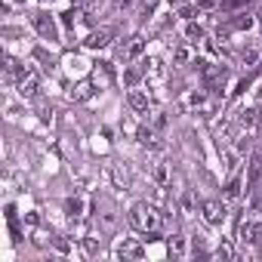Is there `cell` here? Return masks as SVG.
<instances>
[{
  "label": "cell",
  "mask_w": 262,
  "mask_h": 262,
  "mask_svg": "<svg viewBox=\"0 0 262 262\" xmlns=\"http://www.w3.org/2000/svg\"><path fill=\"white\" fill-rule=\"evenodd\" d=\"M129 225H133L136 231H145V234H155L158 228H161V216L155 213V207H148V204H133L129 207Z\"/></svg>",
  "instance_id": "1"
},
{
  "label": "cell",
  "mask_w": 262,
  "mask_h": 262,
  "mask_svg": "<svg viewBox=\"0 0 262 262\" xmlns=\"http://www.w3.org/2000/svg\"><path fill=\"white\" fill-rule=\"evenodd\" d=\"M142 53H145V34H133L126 43L117 47V56H120L123 62H133V59H139Z\"/></svg>",
  "instance_id": "2"
},
{
  "label": "cell",
  "mask_w": 262,
  "mask_h": 262,
  "mask_svg": "<svg viewBox=\"0 0 262 262\" xmlns=\"http://www.w3.org/2000/svg\"><path fill=\"white\" fill-rule=\"evenodd\" d=\"M16 86H19V93L22 96H37V86H40V77H37V71H31V68H22L19 71V77H16Z\"/></svg>",
  "instance_id": "3"
},
{
  "label": "cell",
  "mask_w": 262,
  "mask_h": 262,
  "mask_svg": "<svg viewBox=\"0 0 262 262\" xmlns=\"http://www.w3.org/2000/svg\"><path fill=\"white\" fill-rule=\"evenodd\" d=\"M34 28L40 31L43 40H59V28H56V22H53L50 13H34Z\"/></svg>",
  "instance_id": "4"
},
{
  "label": "cell",
  "mask_w": 262,
  "mask_h": 262,
  "mask_svg": "<svg viewBox=\"0 0 262 262\" xmlns=\"http://www.w3.org/2000/svg\"><path fill=\"white\" fill-rule=\"evenodd\" d=\"M201 213H204V219H207L210 225L225 222V204H222V201H204V204H201Z\"/></svg>",
  "instance_id": "5"
},
{
  "label": "cell",
  "mask_w": 262,
  "mask_h": 262,
  "mask_svg": "<svg viewBox=\"0 0 262 262\" xmlns=\"http://www.w3.org/2000/svg\"><path fill=\"white\" fill-rule=\"evenodd\" d=\"M83 43H86L90 50H102V47H108V43H111V31H108V28H99V31H90Z\"/></svg>",
  "instance_id": "6"
},
{
  "label": "cell",
  "mask_w": 262,
  "mask_h": 262,
  "mask_svg": "<svg viewBox=\"0 0 262 262\" xmlns=\"http://www.w3.org/2000/svg\"><path fill=\"white\" fill-rule=\"evenodd\" d=\"M93 93H96V83H93V80H80V83H74V86H71V93H68V96H71V102H86Z\"/></svg>",
  "instance_id": "7"
},
{
  "label": "cell",
  "mask_w": 262,
  "mask_h": 262,
  "mask_svg": "<svg viewBox=\"0 0 262 262\" xmlns=\"http://www.w3.org/2000/svg\"><path fill=\"white\" fill-rule=\"evenodd\" d=\"M126 102H129V108L133 111H139V114H148V96L142 93V90H129V96H126Z\"/></svg>",
  "instance_id": "8"
},
{
  "label": "cell",
  "mask_w": 262,
  "mask_h": 262,
  "mask_svg": "<svg viewBox=\"0 0 262 262\" xmlns=\"http://www.w3.org/2000/svg\"><path fill=\"white\" fill-rule=\"evenodd\" d=\"M145 256V247L139 241H123L120 247V259H142Z\"/></svg>",
  "instance_id": "9"
},
{
  "label": "cell",
  "mask_w": 262,
  "mask_h": 262,
  "mask_svg": "<svg viewBox=\"0 0 262 262\" xmlns=\"http://www.w3.org/2000/svg\"><path fill=\"white\" fill-rule=\"evenodd\" d=\"M253 25H256V19H253L250 13H234V16H231V22H228V28H231V31H250Z\"/></svg>",
  "instance_id": "10"
},
{
  "label": "cell",
  "mask_w": 262,
  "mask_h": 262,
  "mask_svg": "<svg viewBox=\"0 0 262 262\" xmlns=\"http://www.w3.org/2000/svg\"><path fill=\"white\" fill-rule=\"evenodd\" d=\"M139 145H145V148H161V139H158V133L151 126H139Z\"/></svg>",
  "instance_id": "11"
},
{
  "label": "cell",
  "mask_w": 262,
  "mask_h": 262,
  "mask_svg": "<svg viewBox=\"0 0 262 262\" xmlns=\"http://www.w3.org/2000/svg\"><path fill=\"white\" fill-rule=\"evenodd\" d=\"M259 59H262V50H259L256 43H253V47H244V50H241V62H244L247 68H256V65H259Z\"/></svg>",
  "instance_id": "12"
},
{
  "label": "cell",
  "mask_w": 262,
  "mask_h": 262,
  "mask_svg": "<svg viewBox=\"0 0 262 262\" xmlns=\"http://www.w3.org/2000/svg\"><path fill=\"white\" fill-rule=\"evenodd\" d=\"M93 83H96L99 90H105V86L111 83V68H108L105 62H99V65H96V71H93Z\"/></svg>",
  "instance_id": "13"
},
{
  "label": "cell",
  "mask_w": 262,
  "mask_h": 262,
  "mask_svg": "<svg viewBox=\"0 0 262 262\" xmlns=\"http://www.w3.org/2000/svg\"><path fill=\"white\" fill-rule=\"evenodd\" d=\"M142 68H145V77H151V80H161L164 77V62L161 59H145Z\"/></svg>",
  "instance_id": "14"
},
{
  "label": "cell",
  "mask_w": 262,
  "mask_h": 262,
  "mask_svg": "<svg viewBox=\"0 0 262 262\" xmlns=\"http://www.w3.org/2000/svg\"><path fill=\"white\" fill-rule=\"evenodd\" d=\"M185 40H188L191 47H198V43L204 40V28H201L198 22H188V25H185Z\"/></svg>",
  "instance_id": "15"
},
{
  "label": "cell",
  "mask_w": 262,
  "mask_h": 262,
  "mask_svg": "<svg viewBox=\"0 0 262 262\" xmlns=\"http://www.w3.org/2000/svg\"><path fill=\"white\" fill-rule=\"evenodd\" d=\"M142 74H145V68H139V65H129V68H126V74H123L126 86H136V83L142 80Z\"/></svg>",
  "instance_id": "16"
},
{
  "label": "cell",
  "mask_w": 262,
  "mask_h": 262,
  "mask_svg": "<svg viewBox=\"0 0 262 262\" xmlns=\"http://www.w3.org/2000/svg\"><path fill=\"white\" fill-rule=\"evenodd\" d=\"M237 194H241V179H237V176H231V179H228V185H225V201H234Z\"/></svg>",
  "instance_id": "17"
},
{
  "label": "cell",
  "mask_w": 262,
  "mask_h": 262,
  "mask_svg": "<svg viewBox=\"0 0 262 262\" xmlns=\"http://www.w3.org/2000/svg\"><path fill=\"white\" fill-rule=\"evenodd\" d=\"M170 253L173 256H185V237L182 234H173L170 237Z\"/></svg>",
  "instance_id": "18"
},
{
  "label": "cell",
  "mask_w": 262,
  "mask_h": 262,
  "mask_svg": "<svg viewBox=\"0 0 262 262\" xmlns=\"http://www.w3.org/2000/svg\"><path fill=\"white\" fill-rule=\"evenodd\" d=\"M173 59H176V65H188L191 62V50L188 47H176V56Z\"/></svg>",
  "instance_id": "19"
},
{
  "label": "cell",
  "mask_w": 262,
  "mask_h": 262,
  "mask_svg": "<svg viewBox=\"0 0 262 262\" xmlns=\"http://www.w3.org/2000/svg\"><path fill=\"white\" fill-rule=\"evenodd\" d=\"M65 207H68V213H71V216H80V210H83V201H80V198H71Z\"/></svg>",
  "instance_id": "20"
},
{
  "label": "cell",
  "mask_w": 262,
  "mask_h": 262,
  "mask_svg": "<svg viewBox=\"0 0 262 262\" xmlns=\"http://www.w3.org/2000/svg\"><path fill=\"white\" fill-rule=\"evenodd\" d=\"M62 25H65V28H74V25H77V13H74V10L62 13Z\"/></svg>",
  "instance_id": "21"
},
{
  "label": "cell",
  "mask_w": 262,
  "mask_h": 262,
  "mask_svg": "<svg viewBox=\"0 0 262 262\" xmlns=\"http://www.w3.org/2000/svg\"><path fill=\"white\" fill-rule=\"evenodd\" d=\"M253 120H256V111H253V108L241 111V126H253Z\"/></svg>",
  "instance_id": "22"
},
{
  "label": "cell",
  "mask_w": 262,
  "mask_h": 262,
  "mask_svg": "<svg viewBox=\"0 0 262 262\" xmlns=\"http://www.w3.org/2000/svg\"><path fill=\"white\" fill-rule=\"evenodd\" d=\"M182 210H185V213H191V210H194V194H191V191L182 198Z\"/></svg>",
  "instance_id": "23"
},
{
  "label": "cell",
  "mask_w": 262,
  "mask_h": 262,
  "mask_svg": "<svg viewBox=\"0 0 262 262\" xmlns=\"http://www.w3.org/2000/svg\"><path fill=\"white\" fill-rule=\"evenodd\" d=\"M133 4H136V0H114V10H129Z\"/></svg>",
  "instance_id": "24"
},
{
  "label": "cell",
  "mask_w": 262,
  "mask_h": 262,
  "mask_svg": "<svg viewBox=\"0 0 262 262\" xmlns=\"http://www.w3.org/2000/svg\"><path fill=\"white\" fill-rule=\"evenodd\" d=\"M213 256H216V259H228V256H231V247H219Z\"/></svg>",
  "instance_id": "25"
},
{
  "label": "cell",
  "mask_w": 262,
  "mask_h": 262,
  "mask_svg": "<svg viewBox=\"0 0 262 262\" xmlns=\"http://www.w3.org/2000/svg\"><path fill=\"white\" fill-rule=\"evenodd\" d=\"M155 176H158V182H164V179H167V167H158Z\"/></svg>",
  "instance_id": "26"
},
{
  "label": "cell",
  "mask_w": 262,
  "mask_h": 262,
  "mask_svg": "<svg viewBox=\"0 0 262 262\" xmlns=\"http://www.w3.org/2000/svg\"><path fill=\"white\" fill-rule=\"evenodd\" d=\"M10 4H25V0H7V7H10Z\"/></svg>",
  "instance_id": "27"
}]
</instances>
